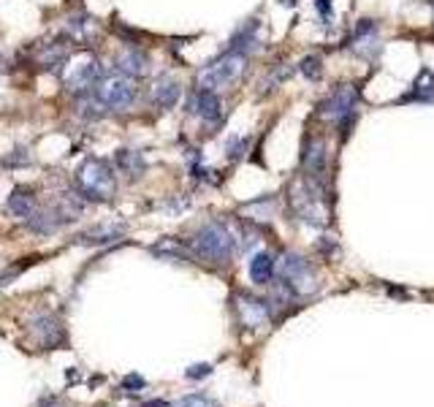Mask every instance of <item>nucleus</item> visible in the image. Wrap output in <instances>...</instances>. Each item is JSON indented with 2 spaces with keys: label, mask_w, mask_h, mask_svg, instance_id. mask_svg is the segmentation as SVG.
Instances as JSON below:
<instances>
[{
  "label": "nucleus",
  "mask_w": 434,
  "mask_h": 407,
  "mask_svg": "<svg viewBox=\"0 0 434 407\" xmlns=\"http://www.w3.org/2000/svg\"><path fill=\"white\" fill-rule=\"evenodd\" d=\"M248 139H242V136H234V139H228V157L231 160H236V157H242L248 153Z\"/></svg>",
  "instance_id": "25"
},
{
  "label": "nucleus",
  "mask_w": 434,
  "mask_h": 407,
  "mask_svg": "<svg viewBox=\"0 0 434 407\" xmlns=\"http://www.w3.org/2000/svg\"><path fill=\"white\" fill-rule=\"evenodd\" d=\"M234 307L239 313L242 326H248V329H263L272 320V302L258 299L252 293H236Z\"/></svg>",
  "instance_id": "9"
},
{
  "label": "nucleus",
  "mask_w": 434,
  "mask_h": 407,
  "mask_svg": "<svg viewBox=\"0 0 434 407\" xmlns=\"http://www.w3.org/2000/svg\"><path fill=\"white\" fill-rule=\"evenodd\" d=\"M28 329H31V334L35 337V343L44 345V347H49V350L60 347L62 340H65V334H62L60 323H58V318H55L52 313L33 315L31 323H28Z\"/></svg>",
  "instance_id": "11"
},
{
  "label": "nucleus",
  "mask_w": 434,
  "mask_h": 407,
  "mask_svg": "<svg viewBox=\"0 0 434 407\" xmlns=\"http://www.w3.org/2000/svg\"><path fill=\"white\" fill-rule=\"evenodd\" d=\"M114 65H117V71L139 79V76H144L150 71V58L141 49H136V46H125V49H120V55L114 58Z\"/></svg>",
  "instance_id": "14"
},
{
  "label": "nucleus",
  "mask_w": 434,
  "mask_h": 407,
  "mask_svg": "<svg viewBox=\"0 0 434 407\" xmlns=\"http://www.w3.org/2000/svg\"><path fill=\"white\" fill-rule=\"evenodd\" d=\"M190 112L198 114L201 120L215 123L217 117L223 114V103H220L217 93H212V90H201V87H198V90L193 93V98H190Z\"/></svg>",
  "instance_id": "15"
},
{
  "label": "nucleus",
  "mask_w": 434,
  "mask_h": 407,
  "mask_svg": "<svg viewBox=\"0 0 434 407\" xmlns=\"http://www.w3.org/2000/svg\"><path fill=\"white\" fill-rule=\"evenodd\" d=\"M358 98H361L358 87L350 85V82H345L340 87H334V93L329 95V98L323 101V106H320V114L342 128V139H347V133H350V123H353V117H356Z\"/></svg>",
  "instance_id": "6"
},
{
  "label": "nucleus",
  "mask_w": 434,
  "mask_h": 407,
  "mask_svg": "<svg viewBox=\"0 0 434 407\" xmlns=\"http://www.w3.org/2000/svg\"><path fill=\"white\" fill-rule=\"evenodd\" d=\"M180 95H182L180 82L174 76H168V73L157 76L153 82V87H150V98H153V103L157 109H174L180 103Z\"/></svg>",
  "instance_id": "13"
},
{
  "label": "nucleus",
  "mask_w": 434,
  "mask_h": 407,
  "mask_svg": "<svg viewBox=\"0 0 434 407\" xmlns=\"http://www.w3.org/2000/svg\"><path fill=\"white\" fill-rule=\"evenodd\" d=\"M123 225H103V228H90V231H85V234H79L76 236V242H82V245H109V242H114V239H120L123 236Z\"/></svg>",
  "instance_id": "21"
},
{
  "label": "nucleus",
  "mask_w": 434,
  "mask_h": 407,
  "mask_svg": "<svg viewBox=\"0 0 434 407\" xmlns=\"http://www.w3.org/2000/svg\"><path fill=\"white\" fill-rule=\"evenodd\" d=\"M323 190H320V182L310 180L307 174L296 177L290 185H288V204L293 209L296 218H302L304 223H312V225H323L326 218H323Z\"/></svg>",
  "instance_id": "3"
},
{
  "label": "nucleus",
  "mask_w": 434,
  "mask_h": 407,
  "mask_svg": "<svg viewBox=\"0 0 434 407\" xmlns=\"http://www.w3.org/2000/svg\"><path fill=\"white\" fill-rule=\"evenodd\" d=\"M432 6H434V0H432Z\"/></svg>",
  "instance_id": "31"
},
{
  "label": "nucleus",
  "mask_w": 434,
  "mask_h": 407,
  "mask_svg": "<svg viewBox=\"0 0 434 407\" xmlns=\"http://www.w3.org/2000/svg\"><path fill=\"white\" fill-rule=\"evenodd\" d=\"M187 245H190L196 258H201L207 263H215V266H225L234 258V234L217 220L201 225Z\"/></svg>",
  "instance_id": "1"
},
{
  "label": "nucleus",
  "mask_w": 434,
  "mask_h": 407,
  "mask_svg": "<svg viewBox=\"0 0 434 407\" xmlns=\"http://www.w3.org/2000/svg\"><path fill=\"white\" fill-rule=\"evenodd\" d=\"M258 28H261L258 19H250L248 25H242L239 31L231 35L225 52H242V55H250V52L258 46Z\"/></svg>",
  "instance_id": "16"
},
{
  "label": "nucleus",
  "mask_w": 434,
  "mask_h": 407,
  "mask_svg": "<svg viewBox=\"0 0 434 407\" xmlns=\"http://www.w3.org/2000/svg\"><path fill=\"white\" fill-rule=\"evenodd\" d=\"M326 166H329L326 141H323L320 136L307 139V141H304V153H302V168H304V174H307L310 180L323 185V180H326Z\"/></svg>",
  "instance_id": "10"
},
{
  "label": "nucleus",
  "mask_w": 434,
  "mask_h": 407,
  "mask_svg": "<svg viewBox=\"0 0 434 407\" xmlns=\"http://www.w3.org/2000/svg\"><path fill=\"white\" fill-rule=\"evenodd\" d=\"M315 8L320 11V17H323L326 22H331V19H334V8H331V0H315Z\"/></svg>",
  "instance_id": "27"
},
{
  "label": "nucleus",
  "mask_w": 434,
  "mask_h": 407,
  "mask_svg": "<svg viewBox=\"0 0 434 407\" xmlns=\"http://www.w3.org/2000/svg\"><path fill=\"white\" fill-rule=\"evenodd\" d=\"M147 383H144V377H139V375H128L123 380V388L128 391V388H144Z\"/></svg>",
  "instance_id": "28"
},
{
  "label": "nucleus",
  "mask_w": 434,
  "mask_h": 407,
  "mask_svg": "<svg viewBox=\"0 0 434 407\" xmlns=\"http://www.w3.org/2000/svg\"><path fill=\"white\" fill-rule=\"evenodd\" d=\"M76 190L82 193V198L87 201H109L117 193V180L114 171L106 160L101 157H87L79 168H76Z\"/></svg>",
  "instance_id": "2"
},
{
  "label": "nucleus",
  "mask_w": 434,
  "mask_h": 407,
  "mask_svg": "<svg viewBox=\"0 0 434 407\" xmlns=\"http://www.w3.org/2000/svg\"><path fill=\"white\" fill-rule=\"evenodd\" d=\"M185 375L190 377V380H198V377H209V375H212V367H209V364H193V367L187 370Z\"/></svg>",
  "instance_id": "26"
},
{
  "label": "nucleus",
  "mask_w": 434,
  "mask_h": 407,
  "mask_svg": "<svg viewBox=\"0 0 434 407\" xmlns=\"http://www.w3.org/2000/svg\"><path fill=\"white\" fill-rule=\"evenodd\" d=\"M299 71H302L310 82H320V76H323V60H320L318 55H307V58L299 63Z\"/></svg>",
  "instance_id": "23"
},
{
  "label": "nucleus",
  "mask_w": 434,
  "mask_h": 407,
  "mask_svg": "<svg viewBox=\"0 0 434 407\" xmlns=\"http://www.w3.org/2000/svg\"><path fill=\"white\" fill-rule=\"evenodd\" d=\"M35 209H38V201H35V196H33L31 190L17 188L8 196V212H11L14 218H19L22 223L31 220L33 215H35Z\"/></svg>",
  "instance_id": "17"
},
{
  "label": "nucleus",
  "mask_w": 434,
  "mask_h": 407,
  "mask_svg": "<svg viewBox=\"0 0 434 407\" xmlns=\"http://www.w3.org/2000/svg\"><path fill=\"white\" fill-rule=\"evenodd\" d=\"M248 71V55L242 52H223L217 60H212L209 65H204L198 71V87L201 90H223L234 82L242 79V73Z\"/></svg>",
  "instance_id": "4"
},
{
  "label": "nucleus",
  "mask_w": 434,
  "mask_h": 407,
  "mask_svg": "<svg viewBox=\"0 0 434 407\" xmlns=\"http://www.w3.org/2000/svg\"><path fill=\"white\" fill-rule=\"evenodd\" d=\"M60 79H62V87L68 93H85V90H90V87L98 85L101 65H98V60H95L90 52H79V55H73V58H68L62 63Z\"/></svg>",
  "instance_id": "7"
},
{
  "label": "nucleus",
  "mask_w": 434,
  "mask_h": 407,
  "mask_svg": "<svg viewBox=\"0 0 434 407\" xmlns=\"http://www.w3.org/2000/svg\"><path fill=\"white\" fill-rule=\"evenodd\" d=\"M141 407H171V402H166V399H150V402H144Z\"/></svg>",
  "instance_id": "29"
},
{
  "label": "nucleus",
  "mask_w": 434,
  "mask_h": 407,
  "mask_svg": "<svg viewBox=\"0 0 434 407\" xmlns=\"http://www.w3.org/2000/svg\"><path fill=\"white\" fill-rule=\"evenodd\" d=\"M153 252L160 255V258H174V261H185V258L193 255L190 245H180L177 239H163V242H157L155 248H153Z\"/></svg>",
  "instance_id": "22"
},
{
  "label": "nucleus",
  "mask_w": 434,
  "mask_h": 407,
  "mask_svg": "<svg viewBox=\"0 0 434 407\" xmlns=\"http://www.w3.org/2000/svg\"><path fill=\"white\" fill-rule=\"evenodd\" d=\"M399 101H434V73L429 68H421V73L415 76V82H413V87H410V93L399 98Z\"/></svg>",
  "instance_id": "20"
},
{
  "label": "nucleus",
  "mask_w": 434,
  "mask_h": 407,
  "mask_svg": "<svg viewBox=\"0 0 434 407\" xmlns=\"http://www.w3.org/2000/svg\"><path fill=\"white\" fill-rule=\"evenodd\" d=\"M93 98L106 112H125L136 101V79L123 73V71L106 73V76L98 79Z\"/></svg>",
  "instance_id": "5"
},
{
  "label": "nucleus",
  "mask_w": 434,
  "mask_h": 407,
  "mask_svg": "<svg viewBox=\"0 0 434 407\" xmlns=\"http://www.w3.org/2000/svg\"><path fill=\"white\" fill-rule=\"evenodd\" d=\"M171 407H217V402L204 397V394H190V397H182L180 402H174Z\"/></svg>",
  "instance_id": "24"
},
{
  "label": "nucleus",
  "mask_w": 434,
  "mask_h": 407,
  "mask_svg": "<svg viewBox=\"0 0 434 407\" xmlns=\"http://www.w3.org/2000/svg\"><path fill=\"white\" fill-rule=\"evenodd\" d=\"M114 166L123 171L128 180H139L147 171V160H144L141 153H136V150H120L114 155Z\"/></svg>",
  "instance_id": "18"
},
{
  "label": "nucleus",
  "mask_w": 434,
  "mask_h": 407,
  "mask_svg": "<svg viewBox=\"0 0 434 407\" xmlns=\"http://www.w3.org/2000/svg\"><path fill=\"white\" fill-rule=\"evenodd\" d=\"M275 272H277V261L272 258V252H258L250 261V277L258 285H269L275 280Z\"/></svg>",
  "instance_id": "19"
},
{
  "label": "nucleus",
  "mask_w": 434,
  "mask_h": 407,
  "mask_svg": "<svg viewBox=\"0 0 434 407\" xmlns=\"http://www.w3.org/2000/svg\"><path fill=\"white\" fill-rule=\"evenodd\" d=\"M353 52L358 58H367V60H374V55L380 52V38H377V22L372 19H361L353 31V41H350Z\"/></svg>",
  "instance_id": "12"
},
{
  "label": "nucleus",
  "mask_w": 434,
  "mask_h": 407,
  "mask_svg": "<svg viewBox=\"0 0 434 407\" xmlns=\"http://www.w3.org/2000/svg\"><path fill=\"white\" fill-rule=\"evenodd\" d=\"M277 272H279V277L296 291V296H307L310 291L318 288L315 272H312L310 263H307L299 252H285L282 261L277 263Z\"/></svg>",
  "instance_id": "8"
},
{
  "label": "nucleus",
  "mask_w": 434,
  "mask_h": 407,
  "mask_svg": "<svg viewBox=\"0 0 434 407\" xmlns=\"http://www.w3.org/2000/svg\"><path fill=\"white\" fill-rule=\"evenodd\" d=\"M282 3H285V6H296V0H282Z\"/></svg>",
  "instance_id": "30"
}]
</instances>
